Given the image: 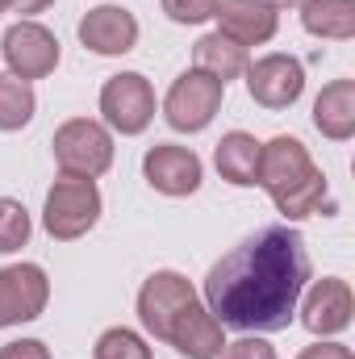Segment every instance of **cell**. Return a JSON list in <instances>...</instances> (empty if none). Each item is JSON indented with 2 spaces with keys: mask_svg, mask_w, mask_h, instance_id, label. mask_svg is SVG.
Masks as SVG:
<instances>
[{
  "mask_svg": "<svg viewBox=\"0 0 355 359\" xmlns=\"http://www.w3.org/2000/svg\"><path fill=\"white\" fill-rule=\"evenodd\" d=\"M168 343H172L184 359H217L222 347H226V334H222V322H217L201 301H192V305L180 313V322L172 326Z\"/></svg>",
  "mask_w": 355,
  "mask_h": 359,
  "instance_id": "obj_15",
  "label": "cell"
},
{
  "mask_svg": "<svg viewBox=\"0 0 355 359\" xmlns=\"http://www.w3.org/2000/svg\"><path fill=\"white\" fill-rule=\"evenodd\" d=\"M163 13L176 25H201L217 13V0H163Z\"/></svg>",
  "mask_w": 355,
  "mask_h": 359,
  "instance_id": "obj_23",
  "label": "cell"
},
{
  "mask_svg": "<svg viewBox=\"0 0 355 359\" xmlns=\"http://www.w3.org/2000/svg\"><path fill=\"white\" fill-rule=\"evenodd\" d=\"M272 4H276V8H280V4H297V8H301L305 0H272Z\"/></svg>",
  "mask_w": 355,
  "mask_h": 359,
  "instance_id": "obj_28",
  "label": "cell"
},
{
  "mask_svg": "<svg viewBox=\"0 0 355 359\" xmlns=\"http://www.w3.org/2000/svg\"><path fill=\"white\" fill-rule=\"evenodd\" d=\"M243 76H247L251 100L264 104V109H288L305 92V67L293 55H264V59L247 63Z\"/></svg>",
  "mask_w": 355,
  "mask_h": 359,
  "instance_id": "obj_10",
  "label": "cell"
},
{
  "mask_svg": "<svg viewBox=\"0 0 355 359\" xmlns=\"http://www.w3.org/2000/svg\"><path fill=\"white\" fill-rule=\"evenodd\" d=\"M55 0H4L8 13H21V17H34V13H46Z\"/></svg>",
  "mask_w": 355,
  "mask_h": 359,
  "instance_id": "obj_27",
  "label": "cell"
},
{
  "mask_svg": "<svg viewBox=\"0 0 355 359\" xmlns=\"http://www.w3.org/2000/svg\"><path fill=\"white\" fill-rule=\"evenodd\" d=\"M309 284V251L293 226H267L222 255L205 276V309L234 330H288Z\"/></svg>",
  "mask_w": 355,
  "mask_h": 359,
  "instance_id": "obj_1",
  "label": "cell"
},
{
  "mask_svg": "<svg viewBox=\"0 0 355 359\" xmlns=\"http://www.w3.org/2000/svg\"><path fill=\"white\" fill-rule=\"evenodd\" d=\"M192 59H196V72H209L213 80H222V84H230V80H239L243 72H247V46H239L234 38H226L222 29L217 34H205L196 46H192Z\"/></svg>",
  "mask_w": 355,
  "mask_h": 359,
  "instance_id": "obj_18",
  "label": "cell"
},
{
  "mask_svg": "<svg viewBox=\"0 0 355 359\" xmlns=\"http://www.w3.org/2000/svg\"><path fill=\"white\" fill-rule=\"evenodd\" d=\"M222 34L234 38L239 46H264L280 29V8L272 0H217Z\"/></svg>",
  "mask_w": 355,
  "mask_h": 359,
  "instance_id": "obj_14",
  "label": "cell"
},
{
  "mask_svg": "<svg viewBox=\"0 0 355 359\" xmlns=\"http://www.w3.org/2000/svg\"><path fill=\"white\" fill-rule=\"evenodd\" d=\"M192 301H196V288L188 284V276H180V271H155L138 288V322L147 326V334H155V339L168 343L172 326L180 322V313Z\"/></svg>",
  "mask_w": 355,
  "mask_h": 359,
  "instance_id": "obj_7",
  "label": "cell"
},
{
  "mask_svg": "<svg viewBox=\"0 0 355 359\" xmlns=\"http://www.w3.org/2000/svg\"><path fill=\"white\" fill-rule=\"evenodd\" d=\"M301 25L314 38L347 42V38H355V0H305Z\"/></svg>",
  "mask_w": 355,
  "mask_h": 359,
  "instance_id": "obj_19",
  "label": "cell"
},
{
  "mask_svg": "<svg viewBox=\"0 0 355 359\" xmlns=\"http://www.w3.org/2000/svg\"><path fill=\"white\" fill-rule=\"evenodd\" d=\"M222 96H226V84H222V80H213L209 72H196V67H192V72L176 76V84L168 88L163 117H168V126L180 130V134H201V130L217 117Z\"/></svg>",
  "mask_w": 355,
  "mask_h": 359,
  "instance_id": "obj_5",
  "label": "cell"
},
{
  "mask_svg": "<svg viewBox=\"0 0 355 359\" xmlns=\"http://www.w3.org/2000/svg\"><path fill=\"white\" fill-rule=\"evenodd\" d=\"M217 359H276V347L264 343L260 334H243L239 343H226Z\"/></svg>",
  "mask_w": 355,
  "mask_h": 359,
  "instance_id": "obj_24",
  "label": "cell"
},
{
  "mask_svg": "<svg viewBox=\"0 0 355 359\" xmlns=\"http://www.w3.org/2000/svg\"><path fill=\"white\" fill-rule=\"evenodd\" d=\"M260 147H264V142H255V134L230 130V134L217 142V151H213V163H217L222 180L234 184V188L260 184Z\"/></svg>",
  "mask_w": 355,
  "mask_h": 359,
  "instance_id": "obj_17",
  "label": "cell"
},
{
  "mask_svg": "<svg viewBox=\"0 0 355 359\" xmlns=\"http://www.w3.org/2000/svg\"><path fill=\"white\" fill-rule=\"evenodd\" d=\"M29 213H25V205L21 201H13V196H0V255H13V251H21L25 243H29Z\"/></svg>",
  "mask_w": 355,
  "mask_h": 359,
  "instance_id": "obj_21",
  "label": "cell"
},
{
  "mask_svg": "<svg viewBox=\"0 0 355 359\" xmlns=\"http://www.w3.org/2000/svg\"><path fill=\"white\" fill-rule=\"evenodd\" d=\"M96 359H151V347L138 330L130 326H113L96 339Z\"/></svg>",
  "mask_w": 355,
  "mask_h": 359,
  "instance_id": "obj_22",
  "label": "cell"
},
{
  "mask_svg": "<svg viewBox=\"0 0 355 359\" xmlns=\"http://www.w3.org/2000/svg\"><path fill=\"white\" fill-rule=\"evenodd\" d=\"M46 301H51V280L38 264L0 268V330L42 318Z\"/></svg>",
  "mask_w": 355,
  "mask_h": 359,
  "instance_id": "obj_9",
  "label": "cell"
},
{
  "mask_svg": "<svg viewBox=\"0 0 355 359\" xmlns=\"http://www.w3.org/2000/svg\"><path fill=\"white\" fill-rule=\"evenodd\" d=\"M142 176L155 192L163 196H192L205 180V168H201V155L188 151V147H176V142H159L147 151L142 159Z\"/></svg>",
  "mask_w": 355,
  "mask_h": 359,
  "instance_id": "obj_11",
  "label": "cell"
},
{
  "mask_svg": "<svg viewBox=\"0 0 355 359\" xmlns=\"http://www.w3.org/2000/svg\"><path fill=\"white\" fill-rule=\"evenodd\" d=\"M96 222H100V188H96V180L63 176L51 184L46 209H42V226H46L51 238L76 243V238L88 234Z\"/></svg>",
  "mask_w": 355,
  "mask_h": 359,
  "instance_id": "obj_4",
  "label": "cell"
},
{
  "mask_svg": "<svg viewBox=\"0 0 355 359\" xmlns=\"http://www.w3.org/2000/svg\"><path fill=\"white\" fill-rule=\"evenodd\" d=\"M297 359H355V355H351V347H343V343H314Z\"/></svg>",
  "mask_w": 355,
  "mask_h": 359,
  "instance_id": "obj_26",
  "label": "cell"
},
{
  "mask_svg": "<svg viewBox=\"0 0 355 359\" xmlns=\"http://www.w3.org/2000/svg\"><path fill=\"white\" fill-rule=\"evenodd\" d=\"M351 313H355L351 284L339 280V276L314 280V288H309L305 301H301V326H305L309 334H318V339L347 330V326H351Z\"/></svg>",
  "mask_w": 355,
  "mask_h": 359,
  "instance_id": "obj_12",
  "label": "cell"
},
{
  "mask_svg": "<svg viewBox=\"0 0 355 359\" xmlns=\"http://www.w3.org/2000/svg\"><path fill=\"white\" fill-rule=\"evenodd\" d=\"M0 13H4V0H0Z\"/></svg>",
  "mask_w": 355,
  "mask_h": 359,
  "instance_id": "obj_29",
  "label": "cell"
},
{
  "mask_svg": "<svg viewBox=\"0 0 355 359\" xmlns=\"http://www.w3.org/2000/svg\"><path fill=\"white\" fill-rule=\"evenodd\" d=\"M34 109H38V96L25 80L17 76H0V130L13 134V130H25L34 121Z\"/></svg>",
  "mask_w": 355,
  "mask_h": 359,
  "instance_id": "obj_20",
  "label": "cell"
},
{
  "mask_svg": "<svg viewBox=\"0 0 355 359\" xmlns=\"http://www.w3.org/2000/svg\"><path fill=\"white\" fill-rule=\"evenodd\" d=\"M0 55H4V63H8V76H17V80H42V76H51L55 67H59V38L46 29V25H38V21H17L8 34H4V42H0Z\"/></svg>",
  "mask_w": 355,
  "mask_h": 359,
  "instance_id": "obj_8",
  "label": "cell"
},
{
  "mask_svg": "<svg viewBox=\"0 0 355 359\" xmlns=\"http://www.w3.org/2000/svg\"><path fill=\"white\" fill-rule=\"evenodd\" d=\"M80 42L92 55H105V59L130 55L138 46V17L121 4H96L80 21Z\"/></svg>",
  "mask_w": 355,
  "mask_h": 359,
  "instance_id": "obj_13",
  "label": "cell"
},
{
  "mask_svg": "<svg viewBox=\"0 0 355 359\" xmlns=\"http://www.w3.org/2000/svg\"><path fill=\"white\" fill-rule=\"evenodd\" d=\"M314 126L330 142H347L355 134V80H330L314 100Z\"/></svg>",
  "mask_w": 355,
  "mask_h": 359,
  "instance_id": "obj_16",
  "label": "cell"
},
{
  "mask_svg": "<svg viewBox=\"0 0 355 359\" xmlns=\"http://www.w3.org/2000/svg\"><path fill=\"white\" fill-rule=\"evenodd\" d=\"M55 163L63 176L96 180L113 168V134L92 121V117H72L55 130Z\"/></svg>",
  "mask_w": 355,
  "mask_h": 359,
  "instance_id": "obj_3",
  "label": "cell"
},
{
  "mask_svg": "<svg viewBox=\"0 0 355 359\" xmlns=\"http://www.w3.org/2000/svg\"><path fill=\"white\" fill-rule=\"evenodd\" d=\"M100 113L117 134H142L155 121V88L142 72H121L105 80L100 88Z\"/></svg>",
  "mask_w": 355,
  "mask_h": 359,
  "instance_id": "obj_6",
  "label": "cell"
},
{
  "mask_svg": "<svg viewBox=\"0 0 355 359\" xmlns=\"http://www.w3.org/2000/svg\"><path fill=\"white\" fill-rule=\"evenodd\" d=\"M0 359H51V347L42 339H17L0 347Z\"/></svg>",
  "mask_w": 355,
  "mask_h": 359,
  "instance_id": "obj_25",
  "label": "cell"
},
{
  "mask_svg": "<svg viewBox=\"0 0 355 359\" xmlns=\"http://www.w3.org/2000/svg\"><path fill=\"white\" fill-rule=\"evenodd\" d=\"M260 184L267 188V196L276 201V209L288 222H301V217L318 213V205L326 201L322 168H314L305 142L288 138V134L260 147Z\"/></svg>",
  "mask_w": 355,
  "mask_h": 359,
  "instance_id": "obj_2",
  "label": "cell"
}]
</instances>
